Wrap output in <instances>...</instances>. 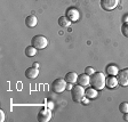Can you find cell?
<instances>
[{
	"label": "cell",
	"instance_id": "obj_1",
	"mask_svg": "<svg viewBox=\"0 0 128 122\" xmlns=\"http://www.w3.org/2000/svg\"><path fill=\"white\" fill-rule=\"evenodd\" d=\"M90 85L97 90H102L105 87V75L102 72H95L90 75Z\"/></svg>",
	"mask_w": 128,
	"mask_h": 122
},
{
	"label": "cell",
	"instance_id": "obj_2",
	"mask_svg": "<svg viewBox=\"0 0 128 122\" xmlns=\"http://www.w3.org/2000/svg\"><path fill=\"white\" fill-rule=\"evenodd\" d=\"M31 46L36 47L38 50H40V49H45V48L48 46V40H47V38L44 37V35L37 34V35H34V37L32 38Z\"/></svg>",
	"mask_w": 128,
	"mask_h": 122
},
{
	"label": "cell",
	"instance_id": "obj_3",
	"mask_svg": "<svg viewBox=\"0 0 128 122\" xmlns=\"http://www.w3.org/2000/svg\"><path fill=\"white\" fill-rule=\"evenodd\" d=\"M71 97L74 102H81V99L85 97V89L82 86L76 85L74 87L71 89Z\"/></svg>",
	"mask_w": 128,
	"mask_h": 122
},
{
	"label": "cell",
	"instance_id": "obj_4",
	"mask_svg": "<svg viewBox=\"0 0 128 122\" xmlns=\"http://www.w3.org/2000/svg\"><path fill=\"white\" fill-rule=\"evenodd\" d=\"M66 83L68 82L65 81V79H61V78L54 80V82L52 83V90L56 94L63 93V91L66 89Z\"/></svg>",
	"mask_w": 128,
	"mask_h": 122
},
{
	"label": "cell",
	"instance_id": "obj_5",
	"mask_svg": "<svg viewBox=\"0 0 128 122\" xmlns=\"http://www.w3.org/2000/svg\"><path fill=\"white\" fill-rule=\"evenodd\" d=\"M37 118H38V121H40V122H48L52 119L50 109H48V107H42V109L38 112Z\"/></svg>",
	"mask_w": 128,
	"mask_h": 122
},
{
	"label": "cell",
	"instance_id": "obj_6",
	"mask_svg": "<svg viewBox=\"0 0 128 122\" xmlns=\"http://www.w3.org/2000/svg\"><path fill=\"white\" fill-rule=\"evenodd\" d=\"M117 80L118 85L122 86V87L128 86V69H124L119 71V73L117 74Z\"/></svg>",
	"mask_w": 128,
	"mask_h": 122
},
{
	"label": "cell",
	"instance_id": "obj_7",
	"mask_svg": "<svg viewBox=\"0 0 128 122\" xmlns=\"http://www.w3.org/2000/svg\"><path fill=\"white\" fill-rule=\"evenodd\" d=\"M119 3V0H101V7L102 9L106 11L113 10Z\"/></svg>",
	"mask_w": 128,
	"mask_h": 122
},
{
	"label": "cell",
	"instance_id": "obj_8",
	"mask_svg": "<svg viewBox=\"0 0 128 122\" xmlns=\"http://www.w3.org/2000/svg\"><path fill=\"white\" fill-rule=\"evenodd\" d=\"M65 16L70 19L71 22H77L80 17V13L76 7H70L65 11Z\"/></svg>",
	"mask_w": 128,
	"mask_h": 122
},
{
	"label": "cell",
	"instance_id": "obj_9",
	"mask_svg": "<svg viewBox=\"0 0 128 122\" xmlns=\"http://www.w3.org/2000/svg\"><path fill=\"white\" fill-rule=\"evenodd\" d=\"M118 86V80L116 75H109L108 78H105V87L109 89H113Z\"/></svg>",
	"mask_w": 128,
	"mask_h": 122
},
{
	"label": "cell",
	"instance_id": "obj_10",
	"mask_svg": "<svg viewBox=\"0 0 128 122\" xmlns=\"http://www.w3.org/2000/svg\"><path fill=\"white\" fill-rule=\"evenodd\" d=\"M77 83L82 87H86L90 83V75L86 74V73H82V74L78 75V80H77Z\"/></svg>",
	"mask_w": 128,
	"mask_h": 122
},
{
	"label": "cell",
	"instance_id": "obj_11",
	"mask_svg": "<svg viewBox=\"0 0 128 122\" xmlns=\"http://www.w3.org/2000/svg\"><path fill=\"white\" fill-rule=\"evenodd\" d=\"M38 75H39V70L33 66L26 69V71H25V77H26L28 79H36Z\"/></svg>",
	"mask_w": 128,
	"mask_h": 122
},
{
	"label": "cell",
	"instance_id": "obj_12",
	"mask_svg": "<svg viewBox=\"0 0 128 122\" xmlns=\"http://www.w3.org/2000/svg\"><path fill=\"white\" fill-rule=\"evenodd\" d=\"M65 81H66L68 83H71V85H74V83H77V80H78V74L76 73V72H69V73H66L65 74Z\"/></svg>",
	"mask_w": 128,
	"mask_h": 122
},
{
	"label": "cell",
	"instance_id": "obj_13",
	"mask_svg": "<svg viewBox=\"0 0 128 122\" xmlns=\"http://www.w3.org/2000/svg\"><path fill=\"white\" fill-rule=\"evenodd\" d=\"M37 24H38V18L34 15H30L25 18V25H26L28 27H30V29L34 27Z\"/></svg>",
	"mask_w": 128,
	"mask_h": 122
},
{
	"label": "cell",
	"instance_id": "obj_14",
	"mask_svg": "<svg viewBox=\"0 0 128 122\" xmlns=\"http://www.w3.org/2000/svg\"><path fill=\"white\" fill-rule=\"evenodd\" d=\"M85 96L86 97H88L89 99H94L96 98L97 96H98V90L97 89H95V88H88V89H86L85 90Z\"/></svg>",
	"mask_w": 128,
	"mask_h": 122
},
{
	"label": "cell",
	"instance_id": "obj_15",
	"mask_svg": "<svg viewBox=\"0 0 128 122\" xmlns=\"http://www.w3.org/2000/svg\"><path fill=\"white\" fill-rule=\"evenodd\" d=\"M105 72H106L109 75H116V77H117V74L119 73V69H118V66L114 65V64H109V65L105 67Z\"/></svg>",
	"mask_w": 128,
	"mask_h": 122
},
{
	"label": "cell",
	"instance_id": "obj_16",
	"mask_svg": "<svg viewBox=\"0 0 128 122\" xmlns=\"http://www.w3.org/2000/svg\"><path fill=\"white\" fill-rule=\"evenodd\" d=\"M71 23H72V22L70 21V19L68 18L65 15L61 16V17L58 18V25L61 27H64V29H65V27H69L70 25H71Z\"/></svg>",
	"mask_w": 128,
	"mask_h": 122
},
{
	"label": "cell",
	"instance_id": "obj_17",
	"mask_svg": "<svg viewBox=\"0 0 128 122\" xmlns=\"http://www.w3.org/2000/svg\"><path fill=\"white\" fill-rule=\"evenodd\" d=\"M25 55L28 57H33V56L37 55V48L33 47V46H29V47L25 48Z\"/></svg>",
	"mask_w": 128,
	"mask_h": 122
},
{
	"label": "cell",
	"instance_id": "obj_18",
	"mask_svg": "<svg viewBox=\"0 0 128 122\" xmlns=\"http://www.w3.org/2000/svg\"><path fill=\"white\" fill-rule=\"evenodd\" d=\"M119 111L121 112V113H128V103H126V102H124V103H121L119 105Z\"/></svg>",
	"mask_w": 128,
	"mask_h": 122
},
{
	"label": "cell",
	"instance_id": "obj_19",
	"mask_svg": "<svg viewBox=\"0 0 128 122\" xmlns=\"http://www.w3.org/2000/svg\"><path fill=\"white\" fill-rule=\"evenodd\" d=\"M121 33L124 37L128 38V23H124L121 26Z\"/></svg>",
	"mask_w": 128,
	"mask_h": 122
},
{
	"label": "cell",
	"instance_id": "obj_20",
	"mask_svg": "<svg viewBox=\"0 0 128 122\" xmlns=\"http://www.w3.org/2000/svg\"><path fill=\"white\" fill-rule=\"evenodd\" d=\"M85 73L86 74H88V75H93L94 73H95V70H94L93 67H90V66H87L85 69Z\"/></svg>",
	"mask_w": 128,
	"mask_h": 122
},
{
	"label": "cell",
	"instance_id": "obj_21",
	"mask_svg": "<svg viewBox=\"0 0 128 122\" xmlns=\"http://www.w3.org/2000/svg\"><path fill=\"white\" fill-rule=\"evenodd\" d=\"M80 103H82V104H85V105H88V104H89V98H88V97H84L82 99H81V102H80Z\"/></svg>",
	"mask_w": 128,
	"mask_h": 122
},
{
	"label": "cell",
	"instance_id": "obj_22",
	"mask_svg": "<svg viewBox=\"0 0 128 122\" xmlns=\"http://www.w3.org/2000/svg\"><path fill=\"white\" fill-rule=\"evenodd\" d=\"M0 121H1V122L5 121V112H4L2 110L0 111Z\"/></svg>",
	"mask_w": 128,
	"mask_h": 122
},
{
	"label": "cell",
	"instance_id": "obj_23",
	"mask_svg": "<svg viewBox=\"0 0 128 122\" xmlns=\"http://www.w3.org/2000/svg\"><path fill=\"white\" fill-rule=\"evenodd\" d=\"M125 121H128V113H124V118H122Z\"/></svg>",
	"mask_w": 128,
	"mask_h": 122
},
{
	"label": "cell",
	"instance_id": "obj_24",
	"mask_svg": "<svg viewBox=\"0 0 128 122\" xmlns=\"http://www.w3.org/2000/svg\"><path fill=\"white\" fill-rule=\"evenodd\" d=\"M33 67H36V69H39V63H38V62H34V63H33Z\"/></svg>",
	"mask_w": 128,
	"mask_h": 122
},
{
	"label": "cell",
	"instance_id": "obj_25",
	"mask_svg": "<svg viewBox=\"0 0 128 122\" xmlns=\"http://www.w3.org/2000/svg\"><path fill=\"white\" fill-rule=\"evenodd\" d=\"M124 23H128V15L124 16Z\"/></svg>",
	"mask_w": 128,
	"mask_h": 122
}]
</instances>
